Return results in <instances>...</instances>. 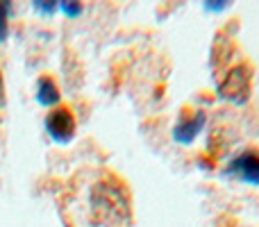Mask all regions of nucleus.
<instances>
[{
  "mask_svg": "<svg viewBox=\"0 0 259 227\" xmlns=\"http://www.w3.org/2000/svg\"><path fill=\"white\" fill-rule=\"evenodd\" d=\"M91 214L103 227H130L132 207L125 184L114 175L100 179L91 189Z\"/></svg>",
  "mask_w": 259,
  "mask_h": 227,
  "instance_id": "obj_1",
  "label": "nucleus"
},
{
  "mask_svg": "<svg viewBox=\"0 0 259 227\" xmlns=\"http://www.w3.org/2000/svg\"><path fill=\"white\" fill-rule=\"evenodd\" d=\"M250 84H252V68L248 64H239L232 66L225 77L219 84V96L234 105H243L250 96Z\"/></svg>",
  "mask_w": 259,
  "mask_h": 227,
  "instance_id": "obj_2",
  "label": "nucleus"
},
{
  "mask_svg": "<svg viewBox=\"0 0 259 227\" xmlns=\"http://www.w3.org/2000/svg\"><path fill=\"white\" fill-rule=\"evenodd\" d=\"M75 116L68 107H57L46 116V129H48L50 139L57 143H68L75 134Z\"/></svg>",
  "mask_w": 259,
  "mask_h": 227,
  "instance_id": "obj_3",
  "label": "nucleus"
},
{
  "mask_svg": "<svg viewBox=\"0 0 259 227\" xmlns=\"http://www.w3.org/2000/svg\"><path fill=\"white\" fill-rule=\"evenodd\" d=\"M228 175L241 179L246 184H255L259 187V155L257 152H241L228 164Z\"/></svg>",
  "mask_w": 259,
  "mask_h": 227,
  "instance_id": "obj_4",
  "label": "nucleus"
},
{
  "mask_svg": "<svg viewBox=\"0 0 259 227\" xmlns=\"http://www.w3.org/2000/svg\"><path fill=\"white\" fill-rule=\"evenodd\" d=\"M205 123H207V118L202 112H196L191 116H180L178 125L173 127V139L178 143H191L202 132Z\"/></svg>",
  "mask_w": 259,
  "mask_h": 227,
  "instance_id": "obj_5",
  "label": "nucleus"
},
{
  "mask_svg": "<svg viewBox=\"0 0 259 227\" xmlns=\"http://www.w3.org/2000/svg\"><path fill=\"white\" fill-rule=\"evenodd\" d=\"M36 98L41 105L50 107V105L59 103V89L53 82V77H39V86H36Z\"/></svg>",
  "mask_w": 259,
  "mask_h": 227,
  "instance_id": "obj_6",
  "label": "nucleus"
},
{
  "mask_svg": "<svg viewBox=\"0 0 259 227\" xmlns=\"http://www.w3.org/2000/svg\"><path fill=\"white\" fill-rule=\"evenodd\" d=\"M9 7H12L9 3H0V43H3L9 34V25H7L9 23Z\"/></svg>",
  "mask_w": 259,
  "mask_h": 227,
  "instance_id": "obj_7",
  "label": "nucleus"
},
{
  "mask_svg": "<svg viewBox=\"0 0 259 227\" xmlns=\"http://www.w3.org/2000/svg\"><path fill=\"white\" fill-rule=\"evenodd\" d=\"M59 7H62L64 14H68V16H80L82 14V3H59Z\"/></svg>",
  "mask_w": 259,
  "mask_h": 227,
  "instance_id": "obj_8",
  "label": "nucleus"
},
{
  "mask_svg": "<svg viewBox=\"0 0 259 227\" xmlns=\"http://www.w3.org/2000/svg\"><path fill=\"white\" fill-rule=\"evenodd\" d=\"M34 7L39 9V12H48V14H50L55 7H59V3H39V0H36V3H34Z\"/></svg>",
  "mask_w": 259,
  "mask_h": 227,
  "instance_id": "obj_9",
  "label": "nucleus"
},
{
  "mask_svg": "<svg viewBox=\"0 0 259 227\" xmlns=\"http://www.w3.org/2000/svg\"><path fill=\"white\" fill-rule=\"evenodd\" d=\"M205 7H207V9H214V12H219V9L228 7V3H205Z\"/></svg>",
  "mask_w": 259,
  "mask_h": 227,
  "instance_id": "obj_10",
  "label": "nucleus"
},
{
  "mask_svg": "<svg viewBox=\"0 0 259 227\" xmlns=\"http://www.w3.org/2000/svg\"><path fill=\"white\" fill-rule=\"evenodd\" d=\"M5 105V82H3V71H0V107Z\"/></svg>",
  "mask_w": 259,
  "mask_h": 227,
  "instance_id": "obj_11",
  "label": "nucleus"
}]
</instances>
